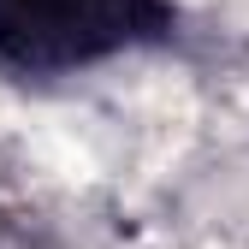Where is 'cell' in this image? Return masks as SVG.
Here are the masks:
<instances>
[{
    "label": "cell",
    "instance_id": "cell-1",
    "mask_svg": "<svg viewBox=\"0 0 249 249\" xmlns=\"http://www.w3.org/2000/svg\"><path fill=\"white\" fill-rule=\"evenodd\" d=\"M184 30L178 0H0V77L66 83L113 59L172 48Z\"/></svg>",
    "mask_w": 249,
    "mask_h": 249
}]
</instances>
